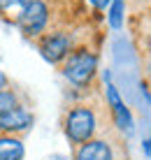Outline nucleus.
I'll return each instance as SVG.
<instances>
[{
	"instance_id": "nucleus-15",
	"label": "nucleus",
	"mask_w": 151,
	"mask_h": 160,
	"mask_svg": "<svg viewBox=\"0 0 151 160\" xmlns=\"http://www.w3.org/2000/svg\"><path fill=\"white\" fill-rule=\"evenodd\" d=\"M144 53H147V56H151V32H149L147 42H144Z\"/></svg>"
},
{
	"instance_id": "nucleus-11",
	"label": "nucleus",
	"mask_w": 151,
	"mask_h": 160,
	"mask_svg": "<svg viewBox=\"0 0 151 160\" xmlns=\"http://www.w3.org/2000/svg\"><path fill=\"white\" fill-rule=\"evenodd\" d=\"M28 2H30V0H0V12L12 14L14 21H16V16L23 12V7H26Z\"/></svg>"
},
{
	"instance_id": "nucleus-16",
	"label": "nucleus",
	"mask_w": 151,
	"mask_h": 160,
	"mask_svg": "<svg viewBox=\"0 0 151 160\" xmlns=\"http://www.w3.org/2000/svg\"><path fill=\"white\" fill-rule=\"evenodd\" d=\"M149 144H151V139H149Z\"/></svg>"
},
{
	"instance_id": "nucleus-8",
	"label": "nucleus",
	"mask_w": 151,
	"mask_h": 160,
	"mask_svg": "<svg viewBox=\"0 0 151 160\" xmlns=\"http://www.w3.org/2000/svg\"><path fill=\"white\" fill-rule=\"evenodd\" d=\"M21 107L19 102V93L12 91V88H5V91H0V116L7 112H12V109Z\"/></svg>"
},
{
	"instance_id": "nucleus-12",
	"label": "nucleus",
	"mask_w": 151,
	"mask_h": 160,
	"mask_svg": "<svg viewBox=\"0 0 151 160\" xmlns=\"http://www.w3.org/2000/svg\"><path fill=\"white\" fill-rule=\"evenodd\" d=\"M107 102H109L112 112H114V109H119L121 104H123V100H121V98H119V93H116V88L112 86L109 81H107Z\"/></svg>"
},
{
	"instance_id": "nucleus-1",
	"label": "nucleus",
	"mask_w": 151,
	"mask_h": 160,
	"mask_svg": "<svg viewBox=\"0 0 151 160\" xmlns=\"http://www.w3.org/2000/svg\"><path fill=\"white\" fill-rule=\"evenodd\" d=\"M63 125H65V137L75 146H81V144L93 139V135L98 130V118H96V112L91 107L79 104V107H72L65 114Z\"/></svg>"
},
{
	"instance_id": "nucleus-4",
	"label": "nucleus",
	"mask_w": 151,
	"mask_h": 160,
	"mask_svg": "<svg viewBox=\"0 0 151 160\" xmlns=\"http://www.w3.org/2000/svg\"><path fill=\"white\" fill-rule=\"evenodd\" d=\"M70 51H72V42H70L68 32L54 30V32H47V35L40 37V53L47 63H51V65L63 63Z\"/></svg>"
},
{
	"instance_id": "nucleus-2",
	"label": "nucleus",
	"mask_w": 151,
	"mask_h": 160,
	"mask_svg": "<svg viewBox=\"0 0 151 160\" xmlns=\"http://www.w3.org/2000/svg\"><path fill=\"white\" fill-rule=\"evenodd\" d=\"M98 70V56L91 49H72L63 60V77L75 86H88Z\"/></svg>"
},
{
	"instance_id": "nucleus-14",
	"label": "nucleus",
	"mask_w": 151,
	"mask_h": 160,
	"mask_svg": "<svg viewBox=\"0 0 151 160\" xmlns=\"http://www.w3.org/2000/svg\"><path fill=\"white\" fill-rule=\"evenodd\" d=\"M7 86H9V79H7V74H5L3 70H0V91H5Z\"/></svg>"
},
{
	"instance_id": "nucleus-10",
	"label": "nucleus",
	"mask_w": 151,
	"mask_h": 160,
	"mask_svg": "<svg viewBox=\"0 0 151 160\" xmlns=\"http://www.w3.org/2000/svg\"><path fill=\"white\" fill-rule=\"evenodd\" d=\"M121 23H123V0H112V7H109V26L114 30H119Z\"/></svg>"
},
{
	"instance_id": "nucleus-7",
	"label": "nucleus",
	"mask_w": 151,
	"mask_h": 160,
	"mask_svg": "<svg viewBox=\"0 0 151 160\" xmlns=\"http://www.w3.org/2000/svg\"><path fill=\"white\" fill-rule=\"evenodd\" d=\"M23 142L14 135H0V160H23Z\"/></svg>"
},
{
	"instance_id": "nucleus-6",
	"label": "nucleus",
	"mask_w": 151,
	"mask_h": 160,
	"mask_svg": "<svg viewBox=\"0 0 151 160\" xmlns=\"http://www.w3.org/2000/svg\"><path fill=\"white\" fill-rule=\"evenodd\" d=\"M75 160H114V151H112V144L107 139H96L93 137L91 142L77 146Z\"/></svg>"
},
{
	"instance_id": "nucleus-5",
	"label": "nucleus",
	"mask_w": 151,
	"mask_h": 160,
	"mask_svg": "<svg viewBox=\"0 0 151 160\" xmlns=\"http://www.w3.org/2000/svg\"><path fill=\"white\" fill-rule=\"evenodd\" d=\"M30 125H33V114L26 107H16V109L0 116V135H14L16 137V132H23Z\"/></svg>"
},
{
	"instance_id": "nucleus-13",
	"label": "nucleus",
	"mask_w": 151,
	"mask_h": 160,
	"mask_svg": "<svg viewBox=\"0 0 151 160\" xmlns=\"http://www.w3.org/2000/svg\"><path fill=\"white\" fill-rule=\"evenodd\" d=\"M109 2H112V0H91V5H93V7H98V9H105Z\"/></svg>"
},
{
	"instance_id": "nucleus-9",
	"label": "nucleus",
	"mask_w": 151,
	"mask_h": 160,
	"mask_svg": "<svg viewBox=\"0 0 151 160\" xmlns=\"http://www.w3.org/2000/svg\"><path fill=\"white\" fill-rule=\"evenodd\" d=\"M114 121H116V125H119L121 130L133 132V116H130V112H128L126 104H121L119 109H114Z\"/></svg>"
},
{
	"instance_id": "nucleus-3",
	"label": "nucleus",
	"mask_w": 151,
	"mask_h": 160,
	"mask_svg": "<svg viewBox=\"0 0 151 160\" xmlns=\"http://www.w3.org/2000/svg\"><path fill=\"white\" fill-rule=\"evenodd\" d=\"M49 23V5L44 0H30L23 7V12L16 16V26L28 37H40L47 30Z\"/></svg>"
}]
</instances>
